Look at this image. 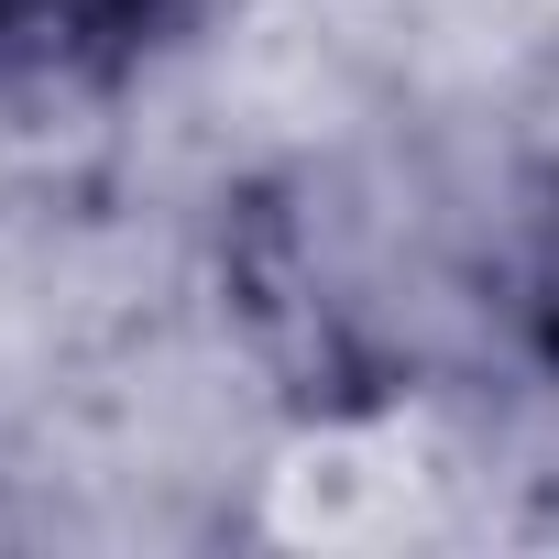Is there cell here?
<instances>
[{
	"label": "cell",
	"mask_w": 559,
	"mask_h": 559,
	"mask_svg": "<svg viewBox=\"0 0 559 559\" xmlns=\"http://www.w3.org/2000/svg\"><path fill=\"white\" fill-rule=\"evenodd\" d=\"M154 0H0V67H88L143 34Z\"/></svg>",
	"instance_id": "1"
}]
</instances>
